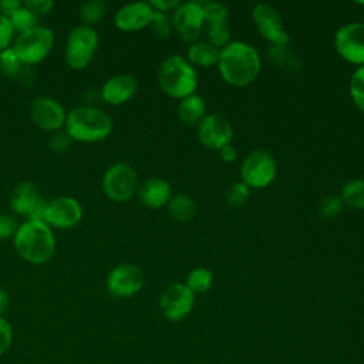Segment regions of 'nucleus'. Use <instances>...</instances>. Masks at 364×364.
I'll return each mask as SVG.
<instances>
[{"label": "nucleus", "mask_w": 364, "mask_h": 364, "mask_svg": "<svg viewBox=\"0 0 364 364\" xmlns=\"http://www.w3.org/2000/svg\"><path fill=\"white\" fill-rule=\"evenodd\" d=\"M13 245L17 255L31 264L50 262L57 247L53 229L41 220H26L18 225Z\"/></svg>", "instance_id": "nucleus-1"}, {"label": "nucleus", "mask_w": 364, "mask_h": 364, "mask_svg": "<svg viewBox=\"0 0 364 364\" xmlns=\"http://www.w3.org/2000/svg\"><path fill=\"white\" fill-rule=\"evenodd\" d=\"M218 67L226 82L246 85L257 77L262 63L252 46L243 41H232L219 51Z\"/></svg>", "instance_id": "nucleus-2"}, {"label": "nucleus", "mask_w": 364, "mask_h": 364, "mask_svg": "<svg viewBox=\"0 0 364 364\" xmlns=\"http://www.w3.org/2000/svg\"><path fill=\"white\" fill-rule=\"evenodd\" d=\"M64 129L73 141L84 144L98 142L111 134L112 119L98 107L78 105L67 112Z\"/></svg>", "instance_id": "nucleus-3"}, {"label": "nucleus", "mask_w": 364, "mask_h": 364, "mask_svg": "<svg viewBox=\"0 0 364 364\" xmlns=\"http://www.w3.org/2000/svg\"><path fill=\"white\" fill-rule=\"evenodd\" d=\"M158 82L165 94L183 100L193 94L198 78L188 60L181 55H169L159 67Z\"/></svg>", "instance_id": "nucleus-4"}, {"label": "nucleus", "mask_w": 364, "mask_h": 364, "mask_svg": "<svg viewBox=\"0 0 364 364\" xmlns=\"http://www.w3.org/2000/svg\"><path fill=\"white\" fill-rule=\"evenodd\" d=\"M98 48V34L94 27L75 26L67 37L64 58L73 70H84L94 58Z\"/></svg>", "instance_id": "nucleus-5"}, {"label": "nucleus", "mask_w": 364, "mask_h": 364, "mask_svg": "<svg viewBox=\"0 0 364 364\" xmlns=\"http://www.w3.org/2000/svg\"><path fill=\"white\" fill-rule=\"evenodd\" d=\"M54 44V33L48 27L37 26L14 40L13 50L23 65H34L41 63L51 51Z\"/></svg>", "instance_id": "nucleus-6"}, {"label": "nucleus", "mask_w": 364, "mask_h": 364, "mask_svg": "<svg viewBox=\"0 0 364 364\" xmlns=\"http://www.w3.org/2000/svg\"><path fill=\"white\" fill-rule=\"evenodd\" d=\"M136 189L138 176L129 164L115 162L104 172L102 191L111 200L125 202L134 196Z\"/></svg>", "instance_id": "nucleus-7"}, {"label": "nucleus", "mask_w": 364, "mask_h": 364, "mask_svg": "<svg viewBox=\"0 0 364 364\" xmlns=\"http://www.w3.org/2000/svg\"><path fill=\"white\" fill-rule=\"evenodd\" d=\"M81 219L82 206L75 198L61 195L46 202L43 222H46L51 229H70L78 225Z\"/></svg>", "instance_id": "nucleus-8"}, {"label": "nucleus", "mask_w": 364, "mask_h": 364, "mask_svg": "<svg viewBox=\"0 0 364 364\" xmlns=\"http://www.w3.org/2000/svg\"><path fill=\"white\" fill-rule=\"evenodd\" d=\"M242 182L249 188H264L276 176V162L273 156L263 151H252L242 164Z\"/></svg>", "instance_id": "nucleus-9"}, {"label": "nucleus", "mask_w": 364, "mask_h": 364, "mask_svg": "<svg viewBox=\"0 0 364 364\" xmlns=\"http://www.w3.org/2000/svg\"><path fill=\"white\" fill-rule=\"evenodd\" d=\"M10 208L14 213L26 216L27 220L43 222L46 202L41 199L38 188L31 181H23L18 182L10 193Z\"/></svg>", "instance_id": "nucleus-10"}, {"label": "nucleus", "mask_w": 364, "mask_h": 364, "mask_svg": "<svg viewBox=\"0 0 364 364\" xmlns=\"http://www.w3.org/2000/svg\"><path fill=\"white\" fill-rule=\"evenodd\" d=\"M31 121L46 132H57L64 128L67 111L64 107L51 97H36L30 104Z\"/></svg>", "instance_id": "nucleus-11"}, {"label": "nucleus", "mask_w": 364, "mask_h": 364, "mask_svg": "<svg viewBox=\"0 0 364 364\" xmlns=\"http://www.w3.org/2000/svg\"><path fill=\"white\" fill-rule=\"evenodd\" d=\"M193 303L195 294L183 283H173L168 286L159 297L161 311L169 321H181L189 316L193 309Z\"/></svg>", "instance_id": "nucleus-12"}, {"label": "nucleus", "mask_w": 364, "mask_h": 364, "mask_svg": "<svg viewBox=\"0 0 364 364\" xmlns=\"http://www.w3.org/2000/svg\"><path fill=\"white\" fill-rule=\"evenodd\" d=\"M144 286L142 270L132 263H122L115 266L107 277L108 291L119 299L131 297Z\"/></svg>", "instance_id": "nucleus-13"}, {"label": "nucleus", "mask_w": 364, "mask_h": 364, "mask_svg": "<svg viewBox=\"0 0 364 364\" xmlns=\"http://www.w3.org/2000/svg\"><path fill=\"white\" fill-rule=\"evenodd\" d=\"M334 46L344 60L364 65V23H350L340 27L334 37Z\"/></svg>", "instance_id": "nucleus-14"}, {"label": "nucleus", "mask_w": 364, "mask_h": 364, "mask_svg": "<svg viewBox=\"0 0 364 364\" xmlns=\"http://www.w3.org/2000/svg\"><path fill=\"white\" fill-rule=\"evenodd\" d=\"M172 24L185 41H193L199 36L200 28L203 26L202 3L199 1L181 3L175 9Z\"/></svg>", "instance_id": "nucleus-15"}, {"label": "nucleus", "mask_w": 364, "mask_h": 364, "mask_svg": "<svg viewBox=\"0 0 364 364\" xmlns=\"http://www.w3.org/2000/svg\"><path fill=\"white\" fill-rule=\"evenodd\" d=\"M253 21L259 33L270 41V44H287L289 36L283 28L282 20L277 11L269 4L260 3L253 7Z\"/></svg>", "instance_id": "nucleus-16"}, {"label": "nucleus", "mask_w": 364, "mask_h": 364, "mask_svg": "<svg viewBox=\"0 0 364 364\" xmlns=\"http://www.w3.org/2000/svg\"><path fill=\"white\" fill-rule=\"evenodd\" d=\"M155 10L146 1H134L119 7L114 16V24L122 31H136L151 24Z\"/></svg>", "instance_id": "nucleus-17"}, {"label": "nucleus", "mask_w": 364, "mask_h": 364, "mask_svg": "<svg viewBox=\"0 0 364 364\" xmlns=\"http://www.w3.org/2000/svg\"><path fill=\"white\" fill-rule=\"evenodd\" d=\"M233 135L229 121L219 114H209L199 124V139L212 149H220L230 142Z\"/></svg>", "instance_id": "nucleus-18"}, {"label": "nucleus", "mask_w": 364, "mask_h": 364, "mask_svg": "<svg viewBox=\"0 0 364 364\" xmlns=\"http://www.w3.org/2000/svg\"><path fill=\"white\" fill-rule=\"evenodd\" d=\"M136 81L129 74H118L108 78L101 88V98L109 105H121L136 92Z\"/></svg>", "instance_id": "nucleus-19"}, {"label": "nucleus", "mask_w": 364, "mask_h": 364, "mask_svg": "<svg viewBox=\"0 0 364 364\" xmlns=\"http://www.w3.org/2000/svg\"><path fill=\"white\" fill-rule=\"evenodd\" d=\"M136 195L139 202L152 209H158L169 202L171 199V185L165 179L151 178L144 181L138 189Z\"/></svg>", "instance_id": "nucleus-20"}, {"label": "nucleus", "mask_w": 364, "mask_h": 364, "mask_svg": "<svg viewBox=\"0 0 364 364\" xmlns=\"http://www.w3.org/2000/svg\"><path fill=\"white\" fill-rule=\"evenodd\" d=\"M269 60L276 65L286 71H299L301 67V61L299 55L287 47V44H270L267 48Z\"/></svg>", "instance_id": "nucleus-21"}, {"label": "nucleus", "mask_w": 364, "mask_h": 364, "mask_svg": "<svg viewBox=\"0 0 364 364\" xmlns=\"http://www.w3.org/2000/svg\"><path fill=\"white\" fill-rule=\"evenodd\" d=\"M178 114H179V118L188 125H193V124L202 121V118L205 115L203 98L199 95H195V94L183 98L178 107Z\"/></svg>", "instance_id": "nucleus-22"}, {"label": "nucleus", "mask_w": 364, "mask_h": 364, "mask_svg": "<svg viewBox=\"0 0 364 364\" xmlns=\"http://www.w3.org/2000/svg\"><path fill=\"white\" fill-rule=\"evenodd\" d=\"M188 60L196 65L209 67L218 64L219 50L213 47L210 43L199 41L188 48Z\"/></svg>", "instance_id": "nucleus-23"}, {"label": "nucleus", "mask_w": 364, "mask_h": 364, "mask_svg": "<svg viewBox=\"0 0 364 364\" xmlns=\"http://www.w3.org/2000/svg\"><path fill=\"white\" fill-rule=\"evenodd\" d=\"M169 213L176 220H189L196 213V205L192 198L186 195H176L169 199Z\"/></svg>", "instance_id": "nucleus-24"}, {"label": "nucleus", "mask_w": 364, "mask_h": 364, "mask_svg": "<svg viewBox=\"0 0 364 364\" xmlns=\"http://www.w3.org/2000/svg\"><path fill=\"white\" fill-rule=\"evenodd\" d=\"M107 11V3L104 0H88L81 4L78 16L84 26L92 27L97 24Z\"/></svg>", "instance_id": "nucleus-25"}, {"label": "nucleus", "mask_w": 364, "mask_h": 364, "mask_svg": "<svg viewBox=\"0 0 364 364\" xmlns=\"http://www.w3.org/2000/svg\"><path fill=\"white\" fill-rule=\"evenodd\" d=\"M341 199L351 208L364 209V179H351L344 183Z\"/></svg>", "instance_id": "nucleus-26"}, {"label": "nucleus", "mask_w": 364, "mask_h": 364, "mask_svg": "<svg viewBox=\"0 0 364 364\" xmlns=\"http://www.w3.org/2000/svg\"><path fill=\"white\" fill-rule=\"evenodd\" d=\"M212 272L206 267H196L193 269L188 279H186V286L188 289L195 294V293H205L210 289L212 286Z\"/></svg>", "instance_id": "nucleus-27"}, {"label": "nucleus", "mask_w": 364, "mask_h": 364, "mask_svg": "<svg viewBox=\"0 0 364 364\" xmlns=\"http://www.w3.org/2000/svg\"><path fill=\"white\" fill-rule=\"evenodd\" d=\"M10 24H11V28L14 33H18V34H23L34 27H37V21H38V17L30 11L27 7H24V4L9 18Z\"/></svg>", "instance_id": "nucleus-28"}, {"label": "nucleus", "mask_w": 364, "mask_h": 364, "mask_svg": "<svg viewBox=\"0 0 364 364\" xmlns=\"http://www.w3.org/2000/svg\"><path fill=\"white\" fill-rule=\"evenodd\" d=\"M23 63L14 53L13 47L0 51V73L9 78H14L21 73Z\"/></svg>", "instance_id": "nucleus-29"}, {"label": "nucleus", "mask_w": 364, "mask_h": 364, "mask_svg": "<svg viewBox=\"0 0 364 364\" xmlns=\"http://www.w3.org/2000/svg\"><path fill=\"white\" fill-rule=\"evenodd\" d=\"M206 34L209 38V43L213 47H225L230 37V28L228 21H218V23H209L206 27Z\"/></svg>", "instance_id": "nucleus-30"}, {"label": "nucleus", "mask_w": 364, "mask_h": 364, "mask_svg": "<svg viewBox=\"0 0 364 364\" xmlns=\"http://www.w3.org/2000/svg\"><path fill=\"white\" fill-rule=\"evenodd\" d=\"M350 95L358 109L364 112V65H361L351 77Z\"/></svg>", "instance_id": "nucleus-31"}, {"label": "nucleus", "mask_w": 364, "mask_h": 364, "mask_svg": "<svg viewBox=\"0 0 364 364\" xmlns=\"http://www.w3.org/2000/svg\"><path fill=\"white\" fill-rule=\"evenodd\" d=\"M202 11H203V21H206V24L228 21V16H229L228 9L220 3H202Z\"/></svg>", "instance_id": "nucleus-32"}, {"label": "nucleus", "mask_w": 364, "mask_h": 364, "mask_svg": "<svg viewBox=\"0 0 364 364\" xmlns=\"http://www.w3.org/2000/svg\"><path fill=\"white\" fill-rule=\"evenodd\" d=\"M249 186L243 182H235L233 185H230V188L228 189L226 193V199L228 203L230 206H242L243 203H246V200L249 199Z\"/></svg>", "instance_id": "nucleus-33"}, {"label": "nucleus", "mask_w": 364, "mask_h": 364, "mask_svg": "<svg viewBox=\"0 0 364 364\" xmlns=\"http://www.w3.org/2000/svg\"><path fill=\"white\" fill-rule=\"evenodd\" d=\"M343 199L334 195H328L318 203V212L323 218H336L343 209Z\"/></svg>", "instance_id": "nucleus-34"}, {"label": "nucleus", "mask_w": 364, "mask_h": 364, "mask_svg": "<svg viewBox=\"0 0 364 364\" xmlns=\"http://www.w3.org/2000/svg\"><path fill=\"white\" fill-rule=\"evenodd\" d=\"M149 26H151L154 34L161 38L168 37L172 30V23H171V18L168 17V14L162 13V11H156V10L154 13V18Z\"/></svg>", "instance_id": "nucleus-35"}, {"label": "nucleus", "mask_w": 364, "mask_h": 364, "mask_svg": "<svg viewBox=\"0 0 364 364\" xmlns=\"http://www.w3.org/2000/svg\"><path fill=\"white\" fill-rule=\"evenodd\" d=\"M73 142L74 141L71 139V136L67 134L65 129H60L57 132H53L51 136H50V148L57 154L68 151Z\"/></svg>", "instance_id": "nucleus-36"}, {"label": "nucleus", "mask_w": 364, "mask_h": 364, "mask_svg": "<svg viewBox=\"0 0 364 364\" xmlns=\"http://www.w3.org/2000/svg\"><path fill=\"white\" fill-rule=\"evenodd\" d=\"M18 223L11 213H0V240L14 237Z\"/></svg>", "instance_id": "nucleus-37"}, {"label": "nucleus", "mask_w": 364, "mask_h": 364, "mask_svg": "<svg viewBox=\"0 0 364 364\" xmlns=\"http://www.w3.org/2000/svg\"><path fill=\"white\" fill-rule=\"evenodd\" d=\"M13 343V328L11 324L0 316V357L11 347Z\"/></svg>", "instance_id": "nucleus-38"}, {"label": "nucleus", "mask_w": 364, "mask_h": 364, "mask_svg": "<svg viewBox=\"0 0 364 364\" xmlns=\"http://www.w3.org/2000/svg\"><path fill=\"white\" fill-rule=\"evenodd\" d=\"M23 4L30 11H33L37 17L43 16V14H48L51 11V9L54 7L53 0H27V1H23Z\"/></svg>", "instance_id": "nucleus-39"}, {"label": "nucleus", "mask_w": 364, "mask_h": 364, "mask_svg": "<svg viewBox=\"0 0 364 364\" xmlns=\"http://www.w3.org/2000/svg\"><path fill=\"white\" fill-rule=\"evenodd\" d=\"M13 34H14V31L11 28L9 18H6L4 16L0 14V51L10 47Z\"/></svg>", "instance_id": "nucleus-40"}, {"label": "nucleus", "mask_w": 364, "mask_h": 364, "mask_svg": "<svg viewBox=\"0 0 364 364\" xmlns=\"http://www.w3.org/2000/svg\"><path fill=\"white\" fill-rule=\"evenodd\" d=\"M21 6L23 1L20 0H0V14L10 18Z\"/></svg>", "instance_id": "nucleus-41"}, {"label": "nucleus", "mask_w": 364, "mask_h": 364, "mask_svg": "<svg viewBox=\"0 0 364 364\" xmlns=\"http://www.w3.org/2000/svg\"><path fill=\"white\" fill-rule=\"evenodd\" d=\"M151 7L156 11H162V13H166L172 9H176L181 3L178 0H152L149 1Z\"/></svg>", "instance_id": "nucleus-42"}, {"label": "nucleus", "mask_w": 364, "mask_h": 364, "mask_svg": "<svg viewBox=\"0 0 364 364\" xmlns=\"http://www.w3.org/2000/svg\"><path fill=\"white\" fill-rule=\"evenodd\" d=\"M219 154H220V158H222L225 162H232V161H235V159H236V155H237L235 146H232L230 144H226L225 146H222V148L219 149Z\"/></svg>", "instance_id": "nucleus-43"}, {"label": "nucleus", "mask_w": 364, "mask_h": 364, "mask_svg": "<svg viewBox=\"0 0 364 364\" xmlns=\"http://www.w3.org/2000/svg\"><path fill=\"white\" fill-rule=\"evenodd\" d=\"M9 304H10L9 293L4 289H0V316H3V313L7 310Z\"/></svg>", "instance_id": "nucleus-44"}, {"label": "nucleus", "mask_w": 364, "mask_h": 364, "mask_svg": "<svg viewBox=\"0 0 364 364\" xmlns=\"http://www.w3.org/2000/svg\"><path fill=\"white\" fill-rule=\"evenodd\" d=\"M357 4H361V6H364V1H355Z\"/></svg>", "instance_id": "nucleus-45"}]
</instances>
